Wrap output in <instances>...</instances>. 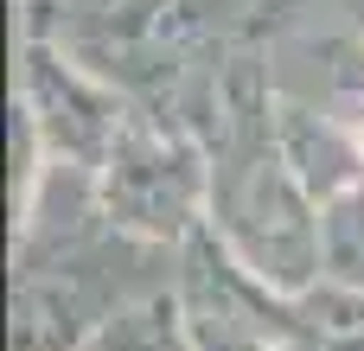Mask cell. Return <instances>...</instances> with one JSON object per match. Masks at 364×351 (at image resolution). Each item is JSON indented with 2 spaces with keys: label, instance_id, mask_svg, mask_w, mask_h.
Listing matches in <instances>:
<instances>
[{
  "label": "cell",
  "instance_id": "obj_1",
  "mask_svg": "<svg viewBox=\"0 0 364 351\" xmlns=\"http://www.w3.org/2000/svg\"><path fill=\"white\" fill-rule=\"evenodd\" d=\"M19 32L51 38L141 109L179 115L192 83L269 32L262 0H19Z\"/></svg>",
  "mask_w": 364,
  "mask_h": 351
},
{
  "label": "cell",
  "instance_id": "obj_2",
  "mask_svg": "<svg viewBox=\"0 0 364 351\" xmlns=\"http://www.w3.org/2000/svg\"><path fill=\"white\" fill-rule=\"evenodd\" d=\"M96 198L102 217L122 237L160 243V249H186L205 217H211V160L205 141L160 109L128 102L102 166H96Z\"/></svg>",
  "mask_w": 364,
  "mask_h": 351
},
{
  "label": "cell",
  "instance_id": "obj_3",
  "mask_svg": "<svg viewBox=\"0 0 364 351\" xmlns=\"http://www.w3.org/2000/svg\"><path fill=\"white\" fill-rule=\"evenodd\" d=\"M13 109L32 115V128L51 147V166L96 173L102 153H109V141H115V128H122V115H128V96L109 90L102 77H90L51 38L19 32V90H13Z\"/></svg>",
  "mask_w": 364,
  "mask_h": 351
},
{
  "label": "cell",
  "instance_id": "obj_4",
  "mask_svg": "<svg viewBox=\"0 0 364 351\" xmlns=\"http://www.w3.org/2000/svg\"><path fill=\"white\" fill-rule=\"evenodd\" d=\"M275 128H282L288 166L301 173V185H307L320 205H333L339 192L364 185V147H358V128H352V122H339V115H326V109H314V102H301V96H282Z\"/></svg>",
  "mask_w": 364,
  "mask_h": 351
},
{
  "label": "cell",
  "instance_id": "obj_5",
  "mask_svg": "<svg viewBox=\"0 0 364 351\" xmlns=\"http://www.w3.org/2000/svg\"><path fill=\"white\" fill-rule=\"evenodd\" d=\"M83 351H205V345H198V326H192L186 294L179 288H160V294H141L122 313H109L102 333Z\"/></svg>",
  "mask_w": 364,
  "mask_h": 351
},
{
  "label": "cell",
  "instance_id": "obj_6",
  "mask_svg": "<svg viewBox=\"0 0 364 351\" xmlns=\"http://www.w3.org/2000/svg\"><path fill=\"white\" fill-rule=\"evenodd\" d=\"M320 224H326V275L364 288V185L320 205Z\"/></svg>",
  "mask_w": 364,
  "mask_h": 351
},
{
  "label": "cell",
  "instance_id": "obj_7",
  "mask_svg": "<svg viewBox=\"0 0 364 351\" xmlns=\"http://www.w3.org/2000/svg\"><path fill=\"white\" fill-rule=\"evenodd\" d=\"M186 307H192V326H198V345H205V351H282L275 339H262V333L224 320L218 307H198V301H186Z\"/></svg>",
  "mask_w": 364,
  "mask_h": 351
},
{
  "label": "cell",
  "instance_id": "obj_8",
  "mask_svg": "<svg viewBox=\"0 0 364 351\" xmlns=\"http://www.w3.org/2000/svg\"><path fill=\"white\" fill-rule=\"evenodd\" d=\"M307 6H339V13L364 19V0H262V13H269V19H282V13H307Z\"/></svg>",
  "mask_w": 364,
  "mask_h": 351
},
{
  "label": "cell",
  "instance_id": "obj_9",
  "mask_svg": "<svg viewBox=\"0 0 364 351\" xmlns=\"http://www.w3.org/2000/svg\"><path fill=\"white\" fill-rule=\"evenodd\" d=\"M352 128H358V147H364V115H358V122H352Z\"/></svg>",
  "mask_w": 364,
  "mask_h": 351
}]
</instances>
